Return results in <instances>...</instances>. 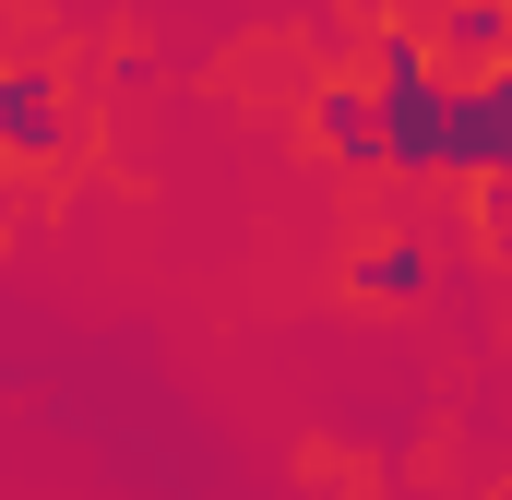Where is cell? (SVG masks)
<instances>
[{"instance_id": "obj_1", "label": "cell", "mask_w": 512, "mask_h": 500, "mask_svg": "<svg viewBox=\"0 0 512 500\" xmlns=\"http://www.w3.org/2000/svg\"><path fill=\"white\" fill-rule=\"evenodd\" d=\"M370 108H382V155L393 167H441V108H453V96L429 84V48H417V36L382 48V96H370Z\"/></svg>"}, {"instance_id": "obj_2", "label": "cell", "mask_w": 512, "mask_h": 500, "mask_svg": "<svg viewBox=\"0 0 512 500\" xmlns=\"http://www.w3.org/2000/svg\"><path fill=\"white\" fill-rule=\"evenodd\" d=\"M441 167H501V179H512V60L477 84V96L441 108Z\"/></svg>"}, {"instance_id": "obj_3", "label": "cell", "mask_w": 512, "mask_h": 500, "mask_svg": "<svg viewBox=\"0 0 512 500\" xmlns=\"http://www.w3.org/2000/svg\"><path fill=\"white\" fill-rule=\"evenodd\" d=\"M0 131H12V143H48V131H60V96H48L36 72H12V84H0Z\"/></svg>"}, {"instance_id": "obj_4", "label": "cell", "mask_w": 512, "mask_h": 500, "mask_svg": "<svg viewBox=\"0 0 512 500\" xmlns=\"http://www.w3.org/2000/svg\"><path fill=\"white\" fill-rule=\"evenodd\" d=\"M453 48L501 72V60H512V12H501V0H465V12H453Z\"/></svg>"}, {"instance_id": "obj_5", "label": "cell", "mask_w": 512, "mask_h": 500, "mask_svg": "<svg viewBox=\"0 0 512 500\" xmlns=\"http://www.w3.org/2000/svg\"><path fill=\"white\" fill-rule=\"evenodd\" d=\"M417 286H429V262H417V250L393 239V250H370V262H358V298H417Z\"/></svg>"}, {"instance_id": "obj_6", "label": "cell", "mask_w": 512, "mask_h": 500, "mask_svg": "<svg viewBox=\"0 0 512 500\" xmlns=\"http://www.w3.org/2000/svg\"><path fill=\"white\" fill-rule=\"evenodd\" d=\"M322 131H334L346 155H382V108H370V96H322Z\"/></svg>"}]
</instances>
